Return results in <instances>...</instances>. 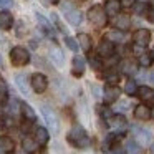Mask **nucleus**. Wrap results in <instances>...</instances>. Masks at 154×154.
Returning a JSON list of instances; mask_svg holds the SVG:
<instances>
[{
	"mask_svg": "<svg viewBox=\"0 0 154 154\" xmlns=\"http://www.w3.org/2000/svg\"><path fill=\"white\" fill-rule=\"evenodd\" d=\"M66 137H68V141L76 147H88L90 146V137H88L86 131L83 129V126H80V124H75L70 129V133H68Z\"/></svg>",
	"mask_w": 154,
	"mask_h": 154,
	"instance_id": "f257e3e1",
	"label": "nucleus"
},
{
	"mask_svg": "<svg viewBox=\"0 0 154 154\" xmlns=\"http://www.w3.org/2000/svg\"><path fill=\"white\" fill-rule=\"evenodd\" d=\"M88 20L93 25H96V27H104L108 22V14L100 5H94V7H91L88 10Z\"/></svg>",
	"mask_w": 154,
	"mask_h": 154,
	"instance_id": "f03ea898",
	"label": "nucleus"
},
{
	"mask_svg": "<svg viewBox=\"0 0 154 154\" xmlns=\"http://www.w3.org/2000/svg\"><path fill=\"white\" fill-rule=\"evenodd\" d=\"M10 60L15 66H25L30 61V53L23 47H14L10 51Z\"/></svg>",
	"mask_w": 154,
	"mask_h": 154,
	"instance_id": "7ed1b4c3",
	"label": "nucleus"
},
{
	"mask_svg": "<svg viewBox=\"0 0 154 154\" xmlns=\"http://www.w3.org/2000/svg\"><path fill=\"white\" fill-rule=\"evenodd\" d=\"M42 114H43L47 124L50 126V129L53 131V134H57L58 131H60V121H58L55 111L51 109V108H48V106H42Z\"/></svg>",
	"mask_w": 154,
	"mask_h": 154,
	"instance_id": "20e7f679",
	"label": "nucleus"
},
{
	"mask_svg": "<svg viewBox=\"0 0 154 154\" xmlns=\"http://www.w3.org/2000/svg\"><path fill=\"white\" fill-rule=\"evenodd\" d=\"M30 85H32V88H33V91H37V93H43V91L48 88V80H47L45 75L35 73V75H32Z\"/></svg>",
	"mask_w": 154,
	"mask_h": 154,
	"instance_id": "39448f33",
	"label": "nucleus"
},
{
	"mask_svg": "<svg viewBox=\"0 0 154 154\" xmlns=\"http://www.w3.org/2000/svg\"><path fill=\"white\" fill-rule=\"evenodd\" d=\"M119 94H121V90L116 86V85H108V86L104 88L103 98H104V101H106L108 104H111L119 98Z\"/></svg>",
	"mask_w": 154,
	"mask_h": 154,
	"instance_id": "423d86ee",
	"label": "nucleus"
},
{
	"mask_svg": "<svg viewBox=\"0 0 154 154\" xmlns=\"http://www.w3.org/2000/svg\"><path fill=\"white\" fill-rule=\"evenodd\" d=\"M133 38H134V43H136V45L146 47V45L151 42V32L146 30V28H139V30L134 32Z\"/></svg>",
	"mask_w": 154,
	"mask_h": 154,
	"instance_id": "0eeeda50",
	"label": "nucleus"
},
{
	"mask_svg": "<svg viewBox=\"0 0 154 154\" xmlns=\"http://www.w3.org/2000/svg\"><path fill=\"white\" fill-rule=\"evenodd\" d=\"M85 68H86V61L83 57H75L71 61V73L75 76H81L85 73Z\"/></svg>",
	"mask_w": 154,
	"mask_h": 154,
	"instance_id": "6e6552de",
	"label": "nucleus"
},
{
	"mask_svg": "<svg viewBox=\"0 0 154 154\" xmlns=\"http://www.w3.org/2000/svg\"><path fill=\"white\" fill-rule=\"evenodd\" d=\"M114 53V45L111 40H103L100 43V47H98V55L100 57H111V55Z\"/></svg>",
	"mask_w": 154,
	"mask_h": 154,
	"instance_id": "1a4fd4ad",
	"label": "nucleus"
},
{
	"mask_svg": "<svg viewBox=\"0 0 154 154\" xmlns=\"http://www.w3.org/2000/svg\"><path fill=\"white\" fill-rule=\"evenodd\" d=\"M151 116H152V111H151L146 104H137V106L134 108V118H137V119L146 121V119H149Z\"/></svg>",
	"mask_w": 154,
	"mask_h": 154,
	"instance_id": "9d476101",
	"label": "nucleus"
},
{
	"mask_svg": "<svg viewBox=\"0 0 154 154\" xmlns=\"http://www.w3.org/2000/svg\"><path fill=\"white\" fill-rule=\"evenodd\" d=\"M14 25V15L10 12H0V30H10Z\"/></svg>",
	"mask_w": 154,
	"mask_h": 154,
	"instance_id": "9b49d317",
	"label": "nucleus"
},
{
	"mask_svg": "<svg viewBox=\"0 0 154 154\" xmlns=\"http://www.w3.org/2000/svg\"><path fill=\"white\" fill-rule=\"evenodd\" d=\"M121 7H123L121 0H106V4H104V10L108 15H116L121 10Z\"/></svg>",
	"mask_w": 154,
	"mask_h": 154,
	"instance_id": "f8f14e48",
	"label": "nucleus"
},
{
	"mask_svg": "<svg viewBox=\"0 0 154 154\" xmlns=\"http://www.w3.org/2000/svg\"><path fill=\"white\" fill-rule=\"evenodd\" d=\"M15 83H17L18 90L22 91V94H25V96H28L30 94V90H28V83H27V76L22 73H18L17 76H15Z\"/></svg>",
	"mask_w": 154,
	"mask_h": 154,
	"instance_id": "ddd939ff",
	"label": "nucleus"
},
{
	"mask_svg": "<svg viewBox=\"0 0 154 154\" xmlns=\"http://www.w3.org/2000/svg\"><path fill=\"white\" fill-rule=\"evenodd\" d=\"M108 123H109V126L114 128V129H123V128L126 126V118L121 116V114H116V116H111L109 119H108Z\"/></svg>",
	"mask_w": 154,
	"mask_h": 154,
	"instance_id": "4468645a",
	"label": "nucleus"
},
{
	"mask_svg": "<svg viewBox=\"0 0 154 154\" xmlns=\"http://www.w3.org/2000/svg\"><path fill=\"white\" fill-rule=\"evenodd\" d=\"M50 57H51V60H53V65H57L58 68L63 66L65 57H63V51H61L60 48H53V50L50 51Z\"/></svg>",
	"mask_w": 154,
	"mask_h": 154,
	"instance_id": "2eb2a0df",
	"label": "nucleus"
},
{
	"mask_svg": "<svg viewBox=\"0 0 154 154\" xmlns=\"http://www.w3.org/2000/svg\"><path fill=\"white\" fill-rule=\"evenodd\" d=\"M134 134H136V137L143 144H147L151 141V131L149 129H144V128H136V129H134Z\"/></svg>",
	"mask_w": 154,
	"mask_h": 154,
	"instance_id": "dca6fc26",
	"label": "nucleus"
},
{
	"mask_svg": "<svg viewBox=\"0 0 154 154\" xmlns=\"http://www.w3.org/2000/svg\"><path fill=\"white\" fill-rule=\"evenodd\" d=\"M20 109H22V114H23L25 119H28V121H35V119H37V114H35L33 108H32L30 104L22 103L20 104Z\"/></svg>",
	"mask_w": 154,
	"mask_h": 154,
	"instance_id": "f3484780",
	"label": "nucleus"
},
{
	"mask_svg": "<svg viewBox=\"0 0 154 154\" xmlns=\"http://www.w3.org/2000/svg\"><path fill=\"white\" fill-rule=\"evenodd\" d=\"M114 25H116L118 30H128V28L131 27V18L128 17V15H119V17L116 18V22H114Z\"/></svg>",
	"mask_w": 154,
	"mask_h": 154,
	"instance_id": "a211bd4d",
	"label": "nucleus"
},
{
	"mask_svg": "<svg viewBox=\"0 0 154 154\" xmlns=\"http://www.w3.org/2000/svg\"><path fill=\"white\" fill-rule=\"evenodd\" d=\"M35 139H37V143L40 144V146H45V144L48 143V139H50L48 131L45 129V128H38L37 133H35Z\"/></svg>",
	"mask_w": 154,
	"mask_h": 154,
	"instance_id": "6ab92c4d",
	"label": "nucleus"
},
{
	"mask_svg": "<svg viewBox=\"0 0 154 154\" xmlns=\"http://www.w3.org/2000/svg\"><path fill=\"white\" fill-rule=\"evenodd\" d=\"M0 147H2L4 152H12V151L15 149V144L8 136H2L0 137Z\"/></svg>",
	"mask_w": 154,
	"mask_h": 154,
	"instance_id": "aec40b11",
	"label": "nucleus"
},
{
	"mask_svg": "<svg viewBox=\"0 0 154 154\" xmlns=\"http://www.w3.org/2000/svg\"><path fill=\"white\" fill-rule=\"evenodd\" d=\"M136 94L141 98V100H144V101L152 100V98H154V91L151 90L149 86H139V88H137V93Z\"/></svg>",
	"mask_w": 154,
	"mask_h": 154,
	"instance_id": "412c9836",
	"label": "nucleus"
},
{
	"mask_svg": "<svg viewBox=\"0 0 154 154\" xmlns=\"http://www.w3.org/2000/svg\"><path fill=\"white\" fill-rule=\"evenodd\" d=\"M66 18H68V22H70L71 25H80L81 20H83V15H81L80 10H75V8H73V10L68 12Z\"/></svg>",
	"mask_w": 154,
	"mask_h": 154,
	"instance_id": "4be33fe9",
	"label": "nucleus"
},
{
	"mask_svg": "<svg viewBox=\"0 0 154 154\" xmlns=\"http://www.w3.org/2000/svg\"><path fill=\"white\" fill-rule=\"evenodd\" d=\"M121 70H123V73L124 75H128V76H133V75H136V65L133 63V61H129V60H126V61H123V65H121Z\"/></svg>",
	"mask_w": 154,
	"mask_h": 154,
	"instance_id": "5701e85b",
	"label": "nucleus"
},
{
	"mask_svg": "<svg viewBox=\"0 0 154 154\" xmlns=\"http://www.w3.org/2000/svg\"><path fill=\"white\" fill-rule=\"evenodd\" d=\"M78 43H80V47L83 48L85 51H88L91 48V38H90V35H86V33H80L78 35Z\"/></svg>",
	"mask_w": 154,
	"mask_h": 154,
	"instance_id": "b1692460",
	"label": "nucleus"
},
{
	"mask_svg": "<svg viewBox=\"0 0 154 154\" xmlns=\"http://www.w3.org/2000/svg\"><path fill=\"white\" fill-rule=\"evenodd\" d=\"M37 147H38L37 139H32V137H25L23 139V149L27 151V152H35Z\"/></svg>",
	"mask_w": 154,
	"mask_h": 154,
	"instance_id": "393cba45",
	"label": "nucleus"
},
{
	"mask_svg": "<svg viewBox=\"0 0 154 154\" xmlns=\"http://www.w3.org/2000/svg\"><path fill=\"white\" fill-rule=\"evenodd\" d=\"M37 20L40 22L42 28H43V30L47 32V33H50V35H53V37H55V32H53V28H51L50 22H48L47 18H45V17H42V15H38V14H37Z\"/></svg>",
	"mask_w": 154,
	"mask_h": 154,
	"instance_id": "a878e982",
	"label": "nucleus"
},
{
	"mask_svg": "<svg viewBox=\"0 0 154 154\" xmlns=\"http://www.w3.org/2000/svg\"><path fill=\"white\" fill-rule=\"evenodd\" d=\"M108 40L111 42H123L124 40V35H123V30H111L109 33L106 35Z\"/></svg>",
	"mask_w": 154,
	"mask_h": 154,
	"instance_id": "bb28decb",
	"label": "nucleus"
},
{
	"mask_svg": "<svg viewBox=\"0 0 154 154\" xmlns=\"http://www.w3.org/2000/svg\"><path fill=\"white\" fill-rule=\"evenodd\" d=\"M126 152L128 154H141L143 151H141L139 144H136L134 141H129V143L126 144Z\"/></svg>",
	"mask_w": 154,
	"mask_h": 154,
	"instance_id": "cd10ccee",
	"label": "nucleus"
},
{
	"mask_svg": "<svg viewBox=\"0 0 154 154\" xmlns=\"http://www.w3.org/2000/svg\"><path fill=\"white\" fill-rule=\"evenodd\" d=\"M152 60H154V58H152V55H151V53L139 55V65H141V66H144V68L149 66V65L152 63Z\"/></svg>",
	"mask_w": 154,
	"mask_h": 154,
	"instance_id": "c85d7f7f",
	"label": "nucleus"
},
{
	"mask_svg": "<svg viewBox=\"0 0 154 154\" xmlns=\"http://www.w3.org/2000/svg\"><path fill=\"white\" fill-rule=\"evenodd\" d=\"M124 91H126L128 94H136L137 93L136 81H134V80H128L126 81V86H124Z\"/></svg>",
	"mask_w": 154,
	"mask_h": 154,
	"instance_id": "c756f323",
	"label": "nucleus"
},
{
	"mask_svg": "<svg viewBox=\"0 0 154 154\" xmlns=\"http://www.w3.org/2000/svg\"><path fill=\"white\" fill-rule=\"evenodd\" d=\"M65 43H66V47L70 48L71 51H78V50H80V43H76V40H75V38L66 37V38H65Z\"/></svg>",
	"mask_w": 154,
	"mask_h": 154,
	"instance_id": "7c9ffc66",
	"label": "nucleus"
},
{
	"mask_svg": "<svg viewBox=\"0 0 154 154\" xmlns=\"http://www.w3.org/2000/svg\"><path fill=\"white\" fill-rule=\"evenodd\" d=\"M90 61H91V66H93L94 70H100V68H101V60L98 57H91Z\"/></svg>",
	"mask_w": 154,
	"mask_h": 154,
	"instance_id": "2f4dec72",
	"label": "nucleus"
},
{
	"mask_svg": "<svg viewBox=\"0 0 154 154\" xmlns=\"http://www.w3.org/2000/svg\"><path fill=\"white\" fill-rule=\"evenodd\" d=\"M106 81H108V85H116L118 81H119V76H118V75H108Z\"/></svg>",
	"mask_w": 154,
	"mask_h": 154,
	"instance_id": "473e14b6",
	"label": "nucleus"
},
{
	"mask_svg": "<svg viewBox=\"0 0 154 154\" xmlns=\"http://www.w3.org/2000/svg\"><path fill=\"white\" fill-rule=\"evenodd\" d=\"M14 5V0H0V8H8Z\"/></svg>",
	"mask_w": 154,
	"mask_h": 154,
	"instance_id": "72a5a7b5",
	"label": "nucleus"
},
{
	"mask_svg": "<svg viewBox=\"0 0 154 154\" xmlns=\"http://www.w3.org/2000/svg\"><path fill=\"white\" fill-rule=\"evenodd\" d=\"M133 7L136 8V14H144V10H146V5L144 4H134Z\"/></svg>",
	"mask_w": 154,
	"mask_h": 154,
	"instance_id": "f704fd0d",
	"label": "nucleus"
},
{
	"mask_svg": "<svg viewBox=\"0 0 154 154\" xmlns=\"http://www.w3.org/2000/svg\"><path fill=\"white\" fill-rule=\"evenodd\" d=\"M136 4V0H121V5L123 7H133Z\"/></svg>",
	"mask_w": 154,
	"mask_h": 154,
	"instance_id": "c9c22d12",
	"label": "nucleus"
},
{
	"mask_svg": "<svg viewBox=\"0 0 154 154\" xmlns=\"http://www.w3.org/2000/svg\"><path fill=\"white\" fill-rule=\"evenodd\" d=\"M0 93H7V85H5V81L2 80V78H0Z\"/></svg>",
	"mask_w": 154,
	"mask_h": 154,
	"instance_id": "e433bc0d",
	"label": "nucleus"
},
{
	"mask_svg": "<svg viewBox=\"0 0 154 154\" xmlns=\"http://www.w3.org/2000/svg\"><path fill=\"white\" fill-rule=\"evenodd\" d=\"M149 81H151V83H154V70L149 73Z\"/></svg>",
	"mask_w": 154,
	"mask_h": 154,
	"instance_id": "4c0bfd02",
	"label": "nucleus"
},
{
	"mask_svg": "<svg viewBox=\"0 0 154 154\" xmlns=\"http://www.w3.org/2000/svg\"><path fill=\"white\" fill-rule=\"evenodd\" d=\"M151 20H154V10L151 12Z\"/></svg>",
	"mask_w": 154,
	"mask_h": 154,
	"instance_id": "58836bf2",
	"label": "nucleus"
},
{
	"mask_svg": "<svg viewBox=\"0 0 154 154\" xmlns=\"http://www.w3.org/2000/svg\"><path fill=\"white\" fill-rule=\"evenodd\" d=\"M2 65H4V60H2V55H0V66H2Z\"/></svg>",
	"mask_w": 154,
	"mask_h": 154,
	"instance_id": "ea45409f",
	"label": "nucleus"
},
{
	"mask_svg": "<svg viewBox=\"0 0 154 154\" xmlns=\"http://www.w3.org/2000/svg\"><path fill=\"white\" fill-rule=\"evenodd\" d=\"M151 152L154 154V144H152V146H151Z\"/></svg>",
	"mask_w": 154,
	"mask_h": 154,
	"instance_id": "a19ab883",
	"label": "nucleus"
},
{
	"mask_svg": "<svg viewBox=\"0 0 154 154\" xmlns=\"http://www.w3.org/2000/svg\"><path fill=\"white\" fill-rule=\"evenodd\" d=\"M50 2H53V4H58V2H60V0H50Z\"/></svg>",
	"mask_w": 154,
	"mask_h": 154,
	"instance_id": "79ce46f5",
	"label": "nucleus"
},
{
	"mask_svg": "<svg viewBox=\"0 0 154 154\" xmlns=\"http://www.w3.org/2000/svg\"><path fill=\"white\" fill-rule=\"evenodd\" d=\"M151 55H152V58H154V48H152V51H151Z\"/></svg>",
	"mask_w": 154,
	"mask_h": 154,
	"instance_id": "37998d69",
	"label": "nucleus"
},
{
	"mask_svg": "<svg viewBox=\"0 0 154 154\" xmlns=\"http://www.w3.org/2000/svg\"><path fill=\"white\" fill-rule=\"evenodd\" d=\"M0 154H4V151H2V147H0Z\"/></svg>",
	"mask_w": 154,
	"mask_h": 154,
	"instance_id": "c03bdc74",
	"label": "nucleus"
},
{
	"mask_svg": "<svg viewBox=\"0 0 154 154\" xmlns=\"http://www.w3.org/2000/svg\"><path fill=\"white\" fill-rule=\"evenodd\" d=\"M149 2H151V4H152V5H154V0H149Z\"/></svg>",
	"mask_w": 154,
	"mask_h": 154,
	"instance_id": "a18cd8bd",
	"label": "nucleus"
},
{
	"mask_svg": "<svg viewBox=\"0 0 154 154\" xmlns=\"http://www.w3.org/2000/svg\"><path fill=\"white\" fill-rule=\"evenodd\" d=\"M0 131H2V126H0Z\"/></svg>",
	"mask_w": 154,
	"mask_h": 154,
	"instance_id": "49530a36",
	"label": "nucleus"
},
{
	"mask_svg": "<svg viewBox=\"0 0 154 154\" xmlns=\"http://www.w3.org/2000/svg\"><path fill=\"white\" fill-rule=\"evenodd\" d=\"M152 114H154V111H152Z\"/></svg>",
	"mask_w": 154,
	"mask_h": 154,
	"instance_id": "de8ad7c7",
	"label": "nucleus"
}]
</instances>
